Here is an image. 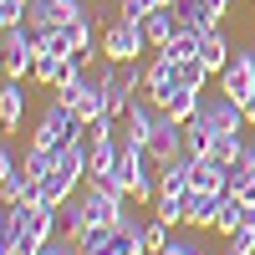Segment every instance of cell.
<instances>
[{
	"mask_svg": "<svg viewBox=\"0 0 255 255\" xmlns=\"http://www.w3.org/2000/svg\"><path fill=\"white\" fill-rule=\"evenodd\" d=\"M245 143H250L245 133H220V138H215V148H209V158H215V163H225V168H230V163H235V158L245 153Z\"/></svg>",
	"mask_w": 255,
	"mask_h": 255,
	"instance_id": "obj_20",
	"label": "cell"
},
{
	"mask_svg": "<svg viewBox=\"0 0 255 255\" xmlns=\"http://www.w3.org/2000/svg\"><path fill=\"white\" fill-rule=\"evenodd\" d=\"M225 194H255V143H245V153L225 168Z\"/></svg>",
	"mask_w": 255,
	"mask_h": 255,
	"instance_id": "obj_16",
	"label": "cell"
},
{
	"mask_svg": "<svg viewBox=\"0 0 255 255\" xmlns=\"http://www.w3.org/2000/svg\"><path fill=\"white\" fill-rule=\"evenodd\" d=\"M250 199H255V194H250Z\"/></svg>",
	"mask_w": 255,
	"mask_h": 255,
	"instance_id": "obj_30",
	"label": "cell"
},
{
	"mask_svg": "<svg viewBox=\"0 0 255 255\" xmlns=\"http://www.w3.org/2000/svg\"><path fill=\"white\" fill-rule=\"evenodd\" d=\"M158 51H168L174 61H189V56H199V36H194V31H179V36L168 41V46H158Z\"/></svg>",
	"mask_w": 255,
	"mask_h": 255,
	"instance_id": "obj_24",
	"label": "cell"
},
{
	"mask_svg": "<svg viewBox=\"0 0 255 255\" xmlns=\"http://www.w3.org/2000/svg\"><path fill=\"white\" fill-rule=\"evenodd\" d=\"M225 209V189H189L184 194V225L189 230H215Z\"/></svg>",
	"mask_w": 255,
	"mask_h": 255,
	"instance_id": "obj_5",
	"label": "cell"
},
{
	"mask_svg": "<svg viewBox=\"0 0 255 255\" xmlns=\"http://www.w3.org/2000/svg\"><path fill=\"white\" fill-rule=\"evenodd\" d=\"M174 87H179V61L168 56V51H158L153 61H148V97L158 102V108H168V97H174Z\"/></svg>",
	"mask_w": 255,
	"mask_h": 255,
	"instance_id": "obj_8",
	"label": "cell"
},
{
	"mask_svg": "<svg viewBox=\"0 0 255 255\" xmlns=\"http://www.w3.org/2000/svg\"><path fill=\"white\" fill-rule=\"evenodd\" d=\"M179 153H184V123L163 108V113H158V123H153V133H148V158L163 168L168 158H179Z\"/></svg>",
	"mask_w": 255,
	"mask_h": 255,
	"instance_id": "obj_4",
	"label": "cell"
},
{
	"mask_svg": "<svg viewBox=\"0 0 255 255\" xmlns=\"http://www.w3.org/2000/svg\"><path fill=\"white\" fill-rule=\"evenodd\" d=\"M158 255H204V245H199L194 235H168V245H163Z\"/></svg>",
	"mask_w": 255,
	"mask_h": 255,
	"instance_id": "obj_26",
	"label": "cell"
},
{
	"mask_svg": "<svg viewBox=\"0 0 255 255\" xmlns=\"http://www.w3.org/2000/svg\"><path fill=\"white\" fill-rule=\"evenodd\" d=\"M204 255H209V250H204Z\"/></svg>",
	"mask_w": 255,
	"mask_h": 255,
	"instance_id": "obj_29",
	"label": "cell"
},
{
	"mask_svg": "<svg viewBox=\"0 0 255 255\" xmlns=\"http://www.w3.org/2000/svg\"><path fill=\"white\" fill-rule=\"evenodd\" d=\"M245 123H250V128H255V97H250V102H245Z\"/></svg>",
	"mask_w": 255,
	"mask_h": 255,
	"instance_id": "obj_27",
	"label": "cell"
},
{
	"mask_svg": "<svg viewBox=\"0 0 255 255\" xmlns=\"http://www.w3.org/2000/svg\"><path fill=\"white\" fill-rule=\"evenodd\" d=\"M82 133H87V128H82L77 108H67V102H56V97H51V102H46V113L36 118L31 143H36V148H51V153H56L61 143H72V138H82Z\"/></svg>",
	"mask_w": 255,
	"mask_h": 255,
	"instance_id": "obj_1",
	"label": "cell"
},
{
	"mask_svg": "<svg viewBox=\"0 0 255 255\" xmlns=\"http://www.w3.org/2000/svg\"><path fill=\"white\" fill-rule=\"evenodd\" d=\"M153 215L168 220V225H184V194H158L153 199Z\"/></svg>",
	"mask_w": 255,
	"mask_h": 255,
	"instance_id": "obj_25",
	"label": "cell"
},
{
	"mask_svg": "<svg viewBox=\"0 0 255 255\" xmlns=\"http://www.w3.org/2000/svg\"><path fill=\"white\" fill-rule=\"evenodd\" d=\"M20 118H26V87H20V77H5V87H0V128L15 133Z\"/></svg>",
	"mask_w": 255,
	"mask_h": 255,
	"instance_id": "obj_13",
	"label": "cell"
},
{
	"mask_svg": "<svg viewBox=\"0 0 255 255\" xmlns=\"http://www.w3.org/2000/svg\"><path fill=\"white\" fill-rule=\"evenodd\" d=\"M194 189H225V163L194 158Z\"/></svg>",
	"mask_w": 255,
	"mask_h": 255,
	"instance_id": "obj_22",
	"label": "cell"
},
{
	"mask_svg": "<svg viewBox=\"0 0 255 255\" xmlns=\"http://www.w3.org/2000/svg\"><path fill=\"white\" fill-rule=\"evenodd\" d=\"M225 255H250V250H225Z\"/></svg>",
	"mask_w": 255,
	"mask_h": 255,
	"instance_id": "obj_28",
	"label": "cell"
},
{
	"mask_svg": "<svg viewBox=\"0 0 255 255\" xmlns=\"http://www.w3.org/2000/svg\"><path fill=\"white\" fill-rule=\"evenodd\" d=\"M199 118L215 128V138H220V133H245V128H250V123H245V102H235L230 92L204 97V102H199Z\"/></svg>",
	"mask_w": 255,
	"mask_h": 255,
	"instance_id": "obj_3",
	"label": "cell"
},
{
	"mask_svg": "<svg viewBox=\"0 0 255 255\" xmlns=\"http://www.w3.org/2000/svg\"><path fill=\"white\" fill-rule=\"evenodd\" d=\"M61 41L72 46V56H92V41H97V10L67 20V26H61Z\"/></svg>",
	"mask_w": 255,
	"mask_h": 255,
	"instance_id": "obj_14",
	"label": "cell"
},
{
	"mask_svg": "<svg viewBox=\"0 0 255 255\" xmlns=\"http://www.w3.org/2000/svg\"><path fill=\"white\" fill-rule=\"evenodd\" d=\"M77 15H87V0H31L26 26L46 31V26H67V20H77Z\"/></svg>",
	"mask_w": 255,
	"mask_h": 255,
	"instance_id": "obj_7",
	"label": "cell"
},
{
	"mask_svg": "<svg viewBox=\"0 0 255 255\" xmlns=\"http://www.w3.org/2000/svg\"><path fill=\"white\" fill-rule=\"evenodd\" d=\"M209 148H215V128L194 113V118L184 123V153H189V158H209Z\"/></svg>",
	"mask_w": 255,
	"mask_h": 255,
	"instance_id": "obj_17",
	"label": "cell"
},
{
	"mask_svg": "<svg viewBox=\"0 0 255 255\" xmlns=\"http://www.w3.org/2000/svg\"><path fill=\"white\" fill-rule=\"evenodd\" d=\"M153 41H148V31H143V20H128V15H118L108 31H102V56H113V61H138Z\"/></svg>",
	"mask_w": 255,
	"mask_h": 255,
	"instance_id": "obj_2",
	"label": "cell"
},
{
	"mask_svg": "<svg viewBox=\"0 0 255 255\" xmlns=\"http://www.w3.org/2000/svg\"><path fill=\"white\" fill-rule=\"evenodd\" d=\"M51 168H56V153H51V148H36V143H31V148H26V158H20V174H26L31 184H41Z\"/></svg>",
	"mask_w": 255,
	"mask_h": 255,
	"instance_id": "obj_18",
	"label": "cell"
},
{
	"mask_svg": "<svg viewBox=\"0 0 255 255\" xmlns=\"http://www.w3.org/2000/svg\"><path fill=\"white\" fill-rule=\"evenodd\" d=\"M168 235H174V225L158 220V215H143V240H148V255H158L168 245Z\"/></svg>",
	"mask_w": 255,
	"mask_h": 255,
	"instance_id": "obj_21",
	"label": "cell"
},
{
	"mask_svg": "<svg viewBox=\"0 0 255 255\" xmlns=\"http://www.w3.org/2000/svg\"><path fill=\"white\" fill-rule=\"evenodd\" d=\"M143 31H148V41H153V51L168 46V41L184 31V26H179V10H174V5H153V10L143 15Z\"/></svg>",
	"mask_w": 255,
	"mask_h": 255,
	"instance_id": "obj_12",
	"label": "cell"
},
{
	"mask_svg": "<svg viewBox=\"0 0 255 255\" xmlns=\"http://www.w3.org/2000/svg\"><path fill=\"white\" fill-rule=\"evenodd\" d=\"M56 225H61V235H67L72 245H82V240L92 235V220H87V204H82V189H77V194L56 209Z\"/></svg>",
	"mask_w": 255,
	"mask_h": 255,
	"instance_id": "obj_11",
	"label": "cell"
},
{
	"mask_svg": "<svg viewBox=\"0 0 255 255\" xmlns=\"http://www.w3.org/2000/svg\"><path fill=\"white\" fill-rule=\"evenodd\" d=\"M199 102H204V92H199V87H184V82H179L174 97H168V113H174L179 123H189V118L199 113Z\"/></svg>",
	"mask_w": 255,
	"mask_h": 255,
	"instance_id": "obj_19",
	"label": "cell"
},
{
	"mask_svg": "<svg viewBox=\"0 0 255 255\" xmlns=\"http://www.w3.org/2000/svg\"><path fill=\"white\" fill-rule=\"evenodd\" d=\"M220 92H230L235 102H250L255 97V46H245V51L230 56V67L220 72Z\"/></svg>",
	"mask_w": 255,
	"mask_h": 255,
	"instance_id": "obj_6",
	"label": "cell"
},
{
	"mask_svg": "<svg viewBox=\"0 0 255 255\" xmlns=\"http://www.w3.org/2000/svg\"><path fill=\"white\" fill-rule=\"evenodd\" d=\"M209 77H215V72H209V61H204V56L179 61V82H184V87H199V92H204V82H209Z\"/></svg>",
	"mask_w": 255,
	"mask_h": 255,
	"instance_id": "obj_23",
	"label": "cell"
},
{
	"mask_svg": "<svg viewBox=\"0 0 255 255\" xmlns=\"http://www.w3.org/2000/svg\"><path fill=\"white\" fill-rule=\"evenodd\" d=\"M199 56L209 61V72H225L230 56H235V46H230V36H225L220 26H204V31H199Z\"/></svg>",
	"mask_w": 255,
	"mask_h": 255,
	"instance_id": "obj_15",
	"label": "cell"
},
{
	"mask_svg": "<svg viewBox=\"0 0 255 255\" xmlns=\"http://www.w3.org/2000/svg\"><path fill=\"white\" fill-rule=\"evenodd\" d=\"M82 184H87L82 174H72V168H61V163H56L51 174L36 184V199H46V204H56V209H61V204H67V199L77 194V189H82Z\"/></svg>",
	"mask_w": 255,
	"mask_h": 255,
	"instance_id": "obj_10",
	"label": "cell"
},
{
	"mask_svg": "<svg viewBox=\"0 0 255 255\" xmlns=\"http://www.w3.org/2000/svg\"><path fill=\"white\" fill-rule=\"evenodd\" d=\"M158 102L148 97V92H138L133 97V108H128V118H123V138H133V143H148V133H153V123H158Z\"/></svg>",
	"mask_w": 255,
	"mask_h": 255,
	"instance_id": "obj_9",
	"label": "cell"
}]
</instances>
